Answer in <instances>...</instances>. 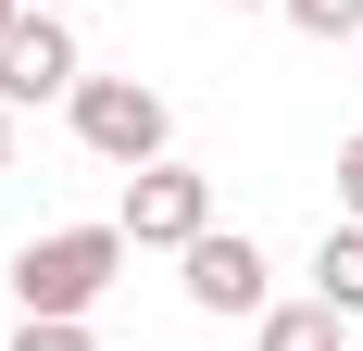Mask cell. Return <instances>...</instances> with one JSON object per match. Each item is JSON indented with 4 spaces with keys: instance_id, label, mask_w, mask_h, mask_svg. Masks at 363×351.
Instances as JSON below:
<instances>
[{
    "instance_id": "7a4b0ae2",
    "label": "cell",
    "mask_w": 363,
    "mask_h": 351,
    "mask_svg": "<svg viewBox=\"0 0 363 351\" xmlns=\"http://www.w3.org/2000/svg\"><path fill=\"white\" fill-rule=\"evenodd\" d=\"M75 139L101 151L113 176H138L176 151V113H163V88H138V75H75Z\"/></svg>"
},
{
    "instance_id": "7c38bea8",
    "label": "cell",
    "mask_w": 363,
    "mask_h": 351,
    "mask_svg": "<svg viewBox=\"0 0 363 351\" xmlns=\"http://www.w3.org/2000/svg\"><path fill=\"white\" fill-rule=\"evenodd\" d=\"M13 13H26V0H0V26H13Z\"/></svg>"
},
{
    "instance_id": "52a82bcc",
    "label": "cell",
    "mask_w": 363,
    "mask_h": 351,
    "mask_svg": "<svg viewBox=\"0 0 363 351\" xmlns=\"http://www.w3.org/2000/svg\"><path fill=\"white\" fill-rule=\"evenodd\" d=\"M313 301H326V314H351V326H363V226H351V213H338L326 239H313Z\"/></svg>"
},
{
    "instance_id": "9a60e30c",
    "label": "cell",
    "mask_w": 363,
    "mask_h": 351,
    "mask_svg": "<svg viewBox=\"0 0 363 351\" xmlns=\"http://www.w3.org/2000/svg\"><path fill=\"white\" fill-rule=\"evenodd\" d=\"M351 351H363V326H351Z\"/></svg>"
},
{
    "instance_id": "8fae6325",
    "label": "cell",
    "mask_w": 363,
    "mask_h": 351,
    "mask_svg": "<svg viewBox=\"0 0 363 351\" xmlns=\"http://www.w3.org/2000/svg\"><path fill=\"white\" fill-rule=\"evenodd\" d=\"M0 176H13V101H0Z\"/></svg>"
},
{
    "instance_id": "5b68a950",
    "label": "cell",
    "mask_w": 363,
    "mask_h": 351,
    "mask_svg": "<svg viewBox=\"0 0 363 351\" xmlns=\"http://www.w3.org/2000/svg\"><path fill=\"white\" fill-rule=\"evenodd\" d=\"M176 264H188V301H201V314H263V301H276V264H263L251 226H238V239H225V226H201Z\"/></svg>"
},
{
    "instance_id": "ba28073f",
    "label": "cell",
    "mask_w": 363,
    "mask_h": 351,
    "mask_svg": "<svg viewBox=\"0 0 363 351\" xmlns=\"http://www.w3.org/2000/svg\"><path fill=\"white\" fill-rule=\"evenodd\" d=\"M301 38H363V0H276Z\"/></svg>"
},
{
    "instance_id": "30bf717a",
    "label": "cell",
    "mask_w": 363,
    "mask_h": 351,
    "mask_svg": "<svg viewBox=\"0 0 363 351\" xmlns=\"http://www.w3.org/2000/svg\"><path fill=\"white\" fill-rule=\"evenodd\" d=\"M338 213H351V226H363V139L338 151Z\"/></svg>"
},
{
    "instance_id": "277c9868",
    "label": "cell",
    "mask_w": 363,
    "mask_h": 351,
    "mask_svg": "<svg viewBox=\"0 0 363 351\" xmlns=\"http://www.w3.org/2000/svg\"><path fill=\"white\" fill-rule=\"evenodd\" d=\"M75 75H88V63H75V26L26 0V13L0 26V101H13V113H26V101H75Z\"/></svg>"
},
{
    "instance_id": "6da1fadb",
    "label": "cell",
    "mask_w": 363,
    "mask_h": 351,
    "mask_svg": "<svg viewBox=\"0 0 363 351\" xmlns=\"http://www.w3.org/2000/svg\"><path fill=\"white\" fill-rule=\"evenodd\" d=\"M113 276H125V226H50V239L13 251V301L26 314H88Z\"/></svg>"
},
{
    "instance_id": "3957f363",
    "label": "cell",
    "mask_w": 363,
    "mask_h": 351,
    "mask_svg": "<svg viewBox=\"0 0 363 351\" xmlns=\"http://www.w3.org/2000/svg\"><path fill=\"white\" fill-rule=\"evenodd\" d=\"M113 226H125V251H188L201 226H213V176L163 151V163H138V176H125V201H113Z\"/></svg>"
},
{
    "instance_id": "8992f818",
    "label": "cell",
    "mask_w": 363,
    "mask_h": 351,
    "mask_svg": "<svg viewBox=\"0 0 363 351\" xmlns=\"http://www.w3.org/2000/svg\"><path fill=\"white\" fill-rule=\"evenodd\" d=\"M251 351H351V314H326V301H263Z\"/></svg>"
},
{
    "instance_id": "5bb4252c",
    "label": "cell",
    "mask_w": 363,
    "mask_h": 351,
    "mask_svg": "<svg viewBox=\"0 0 363 351\" xmlns=\"http://www.w3.org/2000/svg\"><path fill=\"white\" fill-rule=\"evenodd\" d=\"M225 13H251V0H225Z\"/></svg>"
},
{
    "instance_id": "4fadbf2b",
    "label": "cell",
    "mask_w": 363,
    "mask_h": 351,
    "mask_svg": "<svg viewBox=\"0 0 363 351\" xmlns=\"http://www.w3.org/2000/svg\"><path fill=\"white\" fill-rule=\"evenodd\" d=\"M38 13H75V0H38Z\"/></svg>"
},
{
    "instance_id": "9c48e42d",
    "label": "cell",
    "mask_w": 363,
    "mask_h": 351,
    "mask_svg": "<svg viewBox=\"0 0 363 351\" xmlns=\"http://www.w3.org/2000/svg\"><path fill=\"white\" fill-rule=\"evenodd\" d=\"M13 351H101V339H88V314H26Z\"/></svg>"
}]
</instances>
